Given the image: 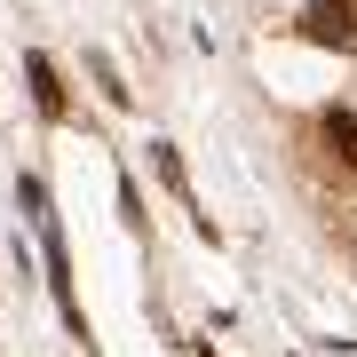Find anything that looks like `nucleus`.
Listing matches in <instances>:
<instances>
[{"label": "nucleus", "mask_w": 357, "mask_h": 357, "mask_svg": "<svg viewBox=\"0 0 357 357\" xmlns=\"http://www.w3.org/2000/svg\"><path fill=\"white\" fill-rule=\"evenodd\" d=\"M302 32H310V40H333V48H342V40H357V16H349V0H318V8L302 16Z\"/></svg>", "instance_id": "f257e3e1"}, {"label": "nucleus", "mask_w": 357, "mask_h": 357, "mask_svg": "<svg viewBox=\"0 0 357 357\" xmlns=\"http://www.w3.org/2000/svg\"><path fill=\"white\" fill-rule=\"evenodd\" d=\"M326 143H333V151L357 167V119H349V112H326Z\"/></svg>", "instance_id": "f03ea898"}, {"label": "nucleus", "mask_w": 357, "mask_h": 357, "mask_svg": "<svg viewBox=\"0 0 357 357\" xmlns=\"http://www.w3.org/2000/svg\"><path fill=\"white\" fill-rule=\"evenodd\" d=\"M32 88H40V103H48V112L64 103V88H56V72H48V56H32Z\"/></svg>", "instance_id": "7ed1b4c3"}]
</instances>
